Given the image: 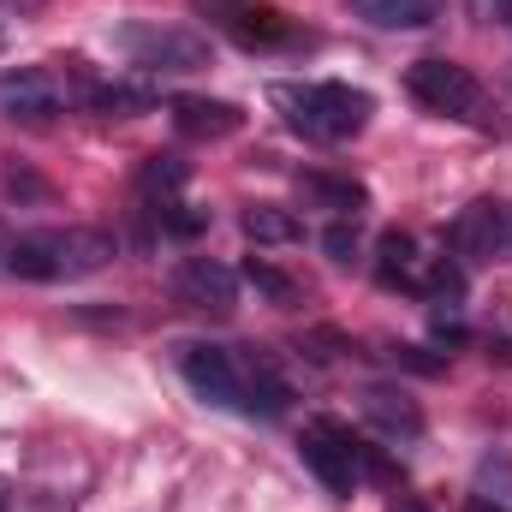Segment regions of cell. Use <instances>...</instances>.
I'll return each mask as SVG.
<instances>
[{"mask_svg":"<svg viewBox=\"0 0 512 512\" xmlns=\"http://www.w3.org/2000/svg\"><path fill=\"white\" fill-rule=\"evenodd\" d=\"M179 376L191 382V393L203 405H221V411H245V417H280L292 387L280 382L274 358L256 352V346H179Z\"/></svg>","mask_w":512,"mask_h":512,"instance_id":"obj_1","label":"cell"},{"mask_svg":"<svg viewBox=\"0 0 512 512\" xmlns=\"http://www.w3.org/2000/svg\"><path fill=\"white\" fill-rule=\"evenodd\" d=\"M114 262V239L96 227H42V233H18L6 245V274L18 280H78Z\"/></svg>","mask_w":512,"mask_h":512,"instance_id":"obj_2","label":"cell"},{"mask_svg":"<svg viewBox=\"0 0 512 512\" xmlns=\"http://www.w3.org/2000/svg\"><path fill=\"white\" fill-rule=\"evenodd\" d=\"M268 102L280 108L286 126L316 143H346L376 114L370 90H352V84H268Z\"/></svg>","mask_w":512,"mask_h":512,"instance_id":"obj_3","label":"cell"},{"mask_svg":"<svg viewBox=\"0 0 512 512\" xmlns=\"http://www.w3.org/2000/svg\"><path fill=\"white\" fill-rule=\"evenodd\" d=\"M405 90L429 108V114H441V120H459V126L471 131H489V137H501V108H495V96L483 90V78L471 72V66H459V60H417L411 72H405Z\"/></svg>","mask_w":512,"mask_h":512,"instance_id":"obj_4","label":"cell"},{"mask_svg":"<svg viewBox=\"0 0 512 512\" xmlns=\"http://www.w3.org/2000/svg\"><path fill=\"white\" fill-rule=\"evenodd\" d=\"M376 274H382V286L417 292V298H441V304H453V298L465 292L459 256L423 251L411 233H382V245H376Z\"/></svg>","mask_w":512,"mask_h":512,"instance_id":"obj_5","label":"cell"},{"mask_svg":"<svg viewBox=\"0 0 512 512\" xmlns=\"http://www.w3.org/2000/svg\"><path fill=\"white\" fill-rule=\"evenodd\" d=\"M114 48L126 54L131 66H143V72H203L215 60L209 36H197L185 24H155V18L120 24L114 30Z\"/></svg>","mask_w":512,"mask_h":512,"instance_id":"obj_6","label":"cell"},{"mask_svg":"<svg viewBox=\"0 0 512 512\" xmlns=\"http://www.w3.org/2000/svg\"><path fill=\"white\" fill-rule=\"evenodd\" d=\"M298 453H304L310 477H316L328 495H340V501L364 483V441H358L346 423H334V417H310L304 435H298Z\"/></svg>","mask_w":512,"mask_h":512,"instance_id":"obj_7","label":"cell"},{"mask_svg":"<svg viewBox=\"0 0 512 512\" xmlns=\"http://www.w3.org/2000/svg\"><path fill=\"white\" fill-rule=\"evenodd\" d=\"M78 102V84L54 66H18L0 78V120H18V126H48L60 120L66 108Z\"/></svg>","mask_w":512,"mask_h":512,"instance_id":"obj_8","label":"cell"},{"mask_svg":"<svg viewBox=\"0 0 512 512\" xmlns=\"http://www.w3.org/2000/svg\"><path fill=\"white\" fill-rule=\"evenodd\" d=\"M447 245L459 262H495L501 251H512V215L507 203H495V197H477V203H465L459 215H453V227H447Z\"/></svg>","mask_w":512,"mask_h":512,"instance_id":"obj_9","label":"cell"},{"mask_svg":"<svg viewBox=\"0 0 512 512\" xmlns=\"http://www.w3.org/2000/svg\"><path fill=\"white\" fill-rule=\"evenodd\" d=\"M167 286H173V298L185 310H203V316H227L239 304V274L227 262H215V256H185Z\"/></svg>","mask_w":512,"mask_h":512,"instance_id":"obj_10","label":"cell"},{"mask_svg":"<svg viewBox=\"0 0 512 512\" xmlns=\"http://www.w3.org/2000/svg\"><path fill=\"white\" fill-rule=\"evenodd\" d=\"M364 417H370L382 435H393V441L423 435V411H417V399L399 393V387H364Z\"/></svg>","mask_w":512,"mask_h":512,"instance_id":"obj_11","label":"cell"},{"mask_svg":"<svg viewBox=\"0 0 512 512\" xmlns=\"http://www.w3.org/2000/svg\"><path fill=\"white\" fill-rule=\"evenodd\" d=\"M173 126L185 137H233L245 126V114L233 102H209V96H179L173 102Z\"/></svg>","mask_w":512,"mask_h":512,"instance_id":"obj_12","label":"cell"},{"mask_svg":"<svg viewBox=\"0 0 512 512\" xmlns=\"http://www.w3.org/2000/svg\"><path fill=\"white\" fill-rule=\"evenodd\" d=\"M298 197L316 203V209H328V215H340V221H358L364 203H370V191L358 179H328V173H304L298 179Z\"/></svg>","mask_w":512,"mask_h":512,"instance_id":"obj_13","label":"cell"},{"mask_svg":"<svg viewBox=\"0 0 512 512\" xmlns=\"http://www.w3.org/2000/svg\"><path fill=\"white\" fill-rule=\"evenodd\" d=\"M352 12L376 30H423L441 18V0H352Z\"/></svg>","mask_w":512,"mask_h":512,"instance_id":"obj_14","label":"cell"},{"mask_svg":"<svg viewBox=\"0 0 512 512\" xmlns=\"http://www.w3.org/2000/svg\"><path fill=\"white\" fill-rule=\"evenodd\" d=\"M185 179H191V167L179 161V155H149L143 167H137V191L161 209V203H173L179 191H185Z\"/></svg>","mask_w":512,"mask_h":512,"instance_id":"obj_15","label":"cell"},{"mask_svg":"<svg viewBox=\"0 0 512 512\" xmlns=\"http://www.w3.org/2000/svg\"><path fill=\"white\" fill-rule=\"evenodd\" d=\"M245 233H251L256 245H298V239H304V221H298L292 209L256 203V209H245Z\"/></svg>","mask_w":512,"mask_h":512,"instance_id":"obj_16","label":"cell"},{"mask_svg":"<svg viewBox=\"0 0 512 512\" xmlns=\"http://www.w3.org/2000/svg\"><path fill=\"white\" fill-rule=\"evenodd\" d=\"M477 495L512 507V459H507V453H489V459L477 465Z\"/></svg>","mask_w":512,"mask_h":512,"instance_id":"obj_17","label":"cell"},{"mask_svg":"<svg viewBox=\"0 0 512 512\" xmlns=\"http://www.w3.org/2000/svg\"><path fill=\"white\" fill-rule=\"evenodd\" d=\"M245 280H251V286H262V292H268L274 304H298V286H292V280H286L280 268H268L262 256H251V262H245Z\"/></svg>","mask_w":512,"mask_h":512,"instance_id":"obj_18","label":"cell"},{"mask_svg":"<svg viewBox=\"0 0 512 512\" xmlns=\"http://www.w3.org/2000/svg\"><path fill=\"white\" fill-rule=\"evenodd\" d=\"M471 6V18H483V24H501L512 30V0H465Z\"/></svg>","mask_w":512,"mask_h":512,"instance_id":"obj_19","label":"cell"},{"mask_svg":"<svg viewBox=\"0 0 512 512\" xmlns=\"http://www.w3.org/2000/svg\"><path fill=\"white\" fill-rule=\"evenodd\" d=\"M322 245H328V256H334V262H352V251H358V233L328 227V233H322Z\"/></svg>","mask_w":512,"mask_h":512,"instance_id":"obj_20","label":"cell"},{"mask_svg":"<svg viewBox=\"0 0 512 512\" xmlns=\"http://www.w3.org/2000/svg\"><path fill=\"white\" fill-rule=\"evenodd\" d=\"M387 512H429V507H423L417 495H393V507H387Z\"/></svg>","mask_w":512,"mask_h":512,"instance_id":"obj_21","label":"cell"},{"mask_svg":"<svg viewBox=\"0 0 512 512\" xmlns=\"http://www.w3.org/2000/svg\"><path fill=\"white\" fill-rule=\"evenodd\" d=\"M465 512H512V507H501V501H483V495H471V501H465Z\"/></svg>","mask_w":512,"mask_h":512,"instance_id":"obj_22","label":"cell"},{"mask_svg":"<svg viewBox=\"0 0 512 512\" xmlns=\"http://www.w3.org/2000/svg\"><path fill=\"white\" fill-rule=\"evenodd\" d=\"M0 6H6V12H36L42 0H0Z\"/></svg>","mask_w":512,"mask_h":512,"instance_id":"obj_23","label":"cell"},{"mask_svg":"<svg viewBox=\"0 0 512 512\" xmlns=\"http://www.w3.org/2000/svg\"><path fill=\"white\" fill-rule=\"evenodd\" d=\"M0 512H6V477H0Z\"/></svg>","mask_w":512,"mask_h":512,"instance_id":"obj_24","label":"cell"}]
</instances>
